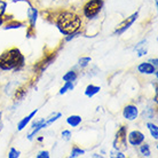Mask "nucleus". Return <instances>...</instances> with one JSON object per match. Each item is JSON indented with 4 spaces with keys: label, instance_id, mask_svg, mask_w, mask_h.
Listing matches in <instances>:
<instances>
[{
    "label": "nucleus",
    "instance_id": "obj_7",
    "mask_svg": "<svg viewBox=\"0 0 158 158\" xmlns=\"http://www.w3.org/2000/svg\"><path fill=\"white\" fill-rule=\"evenodd\" d=\"M46 127H48V126H47V124H46V119L45 118L38 119L36 122H33L31 125V128H30L28 135H27L28 140L29 141H32V140L35 139V136L39 133L40 131L44 130V128H46Z\"/></svg>",
    "mask_w": 158,
    "mask_h": 158
},
{
    "label": "nucleus",
    "instance_id": "obj_12",
    "mask_svg": "<svg viewBox=\"0 0 158 158\" xmlns=\"http://www.w3.org/2000/svg\"><path fill=\"white\" fill-rule=\"evenodd\" d=\"M37 112H38V109H35V110L31 111L28 116H25L24 118L21 119L20 122H19V124H17V131H19V132H21V131H23L25 127L28 126L29 124H30V122L33 119V117L37 115Z\"/></svg>",
    "mask_w": 158,
    "mask_h": 158
},
{
    "label": "nucleus",
    "instance_id": "obj_21",
    "mask_svg": "<svg viewBox=\"0 0 158 158\" xmlns=\"http://www.w3.org/2000/svg\"><path fill=\"white\" fill-rule=\"evenodd\" d=\"M61 117H62V114H61V112H53L49 117L46 118V124H47V126H51L52 124H54L55 122H57Z\"/></svg>",
    "mask_w": 158,
    "mask_h": 158
},
{
    "label": "nucleus",
    "instance_id": "obj_17",
    "mask_svg": "<svg viewBox=\"0 0 158 158\" xmlns=\"http://www.w3.org/2000/svg\"><path fill=\"white\" fill-rule=\"evenodd\" d=\"M147 128L149 130V132H150V135L152 136V138L155 139V140H158V126L156 125V124H154V123H147L146 124Z\"/></svg>",
    "mask_w": 158,
    "mask_h": 158
},
{
    "label": "nucleus",
    "instance_id": "obj_9",
    "mask_svg": "<svg viewBox=\"0 0 158 158\" xmlns=\"http://www.w3.org/2000/svg\"><path fill=\"white\" fill-rule=\"evenodd\" d=\"M123 117L128 120V122H133L139 117V109L134 104H127L123 109Z\"/></svg>",
    "mask_w": 158,
    "mask_h": 158
},
{
    "label": "nucleus",
    "instance_id": "obj_16",
    "mask_svg": "<svg viewBox=\"0 0 158 158\" xmlns=\"http://www.w3.org/2000/svg\"><path fill=\"white\" fill-rule=\"evenodd\" d=\"M77 78H78V73L75 70H69L62 77V79H63L64 81H76Z\"/></svg>",
    "mask_w": 158,
    "mask_h": 158
},
{
    "label": "nucleus",
    "instance_id": "obj_36",
    "mask_svg": "<svg viewBox=\"0 0 158 158\" xmlns=\"http://www.w3.org/2000/svg\"><path fill=\"white\" fill-rule=\"evenodd\" d=\"M43 140H44V136H40V138H38V141H39V142H41Z\"/></svg>",
    "mask_w": 158,
    "mask_h": 158
},
{
    "label": "nucleus",
    "instance_id": "obj_33",
    "mask_svg": "<svg viewBox=\"0 0 158 158\" xmlns=\"http://www.w3.org/2000/svg\"><path fill=\"white\" fill-rule=\"evenodd\" d=\"M5 21H6L5 20V16H0V28L5 24Z\"/></svg>",
    "mask_w": 158,
    "mask_h": 158
},
{
    "label": "nucleus",
    "instance_id": "obj_31",
    "mask_svg": "<svg viewBox=\"0 0 158 158\" xmlns=\"http://www.w3.org/2000/svg\"><path fill=\"white\" fill-rule=\"evenodd\" d=\"M136 53H138V57H142V56H144L147 53H148V48L143 47V48H141V49L136 51Z\"/></svg>",
    "mask_w": 158,
    "mask_h": 158
},
{
    "label": "nucleus",
    "instance_id": "obj_26",
    "mask_svg": "<svg viewBox=\"0 0 158 158\" xmlns=\"http://www.w3.org/2000/svg\"><path fill=\"white\" fill-rule=\"evenodd\" d=\"M79 35H80V30L77 32H75V33H71V35H68V36L64 37V43H69V41H71L72 39H75L76 37H78Z\"/></svg>",
    "mask_w": 158,
    "mask_h": 158
},
{
    "label": "nucleus",
    "instance_id": "obj_37",
    "mask_svg": "<svg viewBox=\"0 0 158 158\" xmlns=\"http://www.w3.org/2000/svg\"><path fill=\"white\" fill-rule=\"evenodd\" d=\"M155 5H156V7L158 6V0H155Z\"/></svg>",
    "mask_w": 158,
    "mask_h": 158
},
{
    "label": "nucleus",
    "instance_id": "obj_19",
    "mask_svg": "<svg viewBox=\"0 0 158 158\" xmlns=\"http://www.w3.org/2000/svg\"><path fill=\"white\" fill-rule=\"evenodd\" d=\"M85 152H86V151L84 150V149H81L80 147L75 146V147H72L71 152H70V156H69V157H70V158L80 157V156H83V155H85Z\"/></svg>",
    "mask_w": 158,
    "mask_h": 158
},
{
    "label": "nucleus",
    "instance_id": "obj_18",
    "mask_svg": "<svg viewBox=\"0 0 158 158\" xmlns=\"http://www.w3.org/2000/svg\"><path fill=\"white\" fill-rule=\"evenodd\" d=\"M139 151H140L141 156H143V157H150L151 156L150 146H149L148 143H144V142L141 143V144H140V149H139Z\"/></svg>",
    "mask_w": 158,
    "mask_h": 158
},
{
    "label": "nucleus",
    "instance_id": "obj_30",
    "mask_svg": "<svg viewBox=\"0 0 158 158\" xmlns=\"http://www.w3.org/2000/svg\"><path fill=\"white\" fill-rule=\"evenodd\" d=\"M36 157L37 158H49L51 157V155H49V151L43 150V151H39Z\"/></svg>",
    "mask_w": 158,
    "mask_h": 158
},
{
    "label": "nucleus",
    "instance_id": "obj_27",
    "mask_svg": "<svg viewBox=\"0 0 158 158\" xmlns=\"http://www.w3.org/2000/svg\"><path fill=\"white\" fill-rule=\"evenodd\" d=\"M143 116L146 117V119H151L154 117V109H151V108L146 109V110L143 111Z\"/></svg>",
    "mask_w": 158,
    "mask_h": 158
},
{
    "label": "nucleus",
    "instance_id": "obj_6",
    "mask_svg": "<svg viewBox=\"0 0 158 158\" xmlns=\"http://www.w3.org/2000/svg\"><path fill=\"white\" fill-rule=\"evenodd\" d=\"M138 17H139V12L133 13L132 15L128 16L127 19H125V20L123 21L122 23H119L118 25H117V28H116L114 35H116V36H122L124 32H126L127 30L133 25V23L138 20Z\"/></svg>",
    "mask_w": 158,
    "mask_h": 158
},
{
    "label": "nucleus",
    "instance_id": "obj_14",
    "mask_svg": "<svg viewBox=\"0 0 158 158\" xmlns=\"http://www.w3.org/2000/svg\"><path fill=\"white\" fill-rule=\"evenodd\" d=\"M100 91H101V87L100 86H98V85H93V84H89V85L85 88V95H86L87 98H93V96L98 94Z\"/></svg>",
    "mask_w": 158,
    "mask_h": 158
},
{
    "label": "nucleus",
    "instance_id": "obj_22",
    "mask_svg": "<svg viewBox=\"0 0 158 158\" xmlns=\"http://www.w3.org/2000/svg\"><path fill=\"white\" fill-rule=\"evenodd\" d=\"M92 62V59L89 56H83L78 60V67L81 69H85L86 67H88V64Z\"/></svg>",
    "mask_w": 158,
    "mask_h": 158
},
{
    "label": "nucleus",
    "instance_id": "obj_4",
    "mask_svg": "<svg viewBox=\"0 0 158 158\" xmlns=\"http://www.w3.org/2000/svg\"><path fill=\"white\" fill-rule=\"evenodd\" d=\"M112 147L115 150L125 151L127 150V126L122 125L116 132L115 139L112 142Z\"/></svg>",
    "mask_w": 158,
    "mask_h": 158
},
{
    "label": "nucleus",
    "instance_id": "obj_13",
    "mask_svg": "<svg viewBox=\"0 0 158 158\" xmlns=\"http://www.w3.org/2000/svg\"><path fill=\"white\" fill-rule=\"evenodd\" d=\"M27 23L25 22H21V21L17 20H13L10 19L9 22L5 24L4 30H16V29H21V28H25Z\"/></svg>",
    "mask_w": 158,
    "mask_h": 158
},
{
    "label": "nucleus",
    "instance_id": "obj_20",
    "mask_svg": "<svg viewBox=\"0 0 158 158\" xmlns=\"http://www.w3.org/2000/svg\"><path fill=\"white\" fill-rule=\"evenodd\" d=\"M73 88H75V84H73V81H65L63 86L61 87L59 94L63 95V94H65V93H68L69 91H72Z\"/></svg>",
    "mask_w": 158,
    "mask_h": 158
},
{
    "label": "nucleus",
    "instance_id": "obj_5",
    "mask_svg": "<svg viewBox=\"0 0 158 158\" xmlns=\"http://www.w3.org/2000/svg\"><path fill=\"white\" fill-rule=\"evenodd\" d=\"M25 2L29 5V8H28L29 28H28V31H27V38H31L32 36L36 35V33H35V28H36V23H37V20H38L39 12H38L37 8H35L33 6H32L31 2H30L29 0H27Z\"/></svg>",
    "mask_w": 158,
    "mask_h": 158
},
{
    "label": "nucleus",
    "instance_id": "obj_25",
    "mask_svg": "<svg viewBox=\"0 0 158 158\" xmlns=\"http://www.w3.org/2000/svg\"><path fill=\"white\" fill-rule=\"evenodd\" d=\"M110 157L112 158H126V156L123 154V151H119V150H114L110 151Z\"/></svg>",
    "mask_w": 158,
    "mask_h": 158
},
{
    "label": "nucleus",
    "instance_id": "obj_24",
    "mask_svg": "<svg viewBox=\"0 0 158 158\" xmlns=\"http://www.w3.org/2000/svg\"><path fill=\"white\" fill-rule=\"evenodd\" d=\"M61 136H62V139H63L64 141H70V140H71V136H72L71 131H69V130L62 131V133H61Z\"/></svg>",
    "mask_w": 158,
    "mask_h": 158
},
{
    "label": "nucleus",
    "instance_id": "obj_32",
    "mask_svg": "<svg viewBox=\"0 0 158 158\" xmlns=\"http://www.w3.org/2000/svg\"><path fill=\"white\" fill-rule=\"evenodd\" d=\"M148 62H150V63L152 64V65H155L156 68L158 67V59H157V57H155V59H150Z\"/></svg>",
    "mask_w": 158,
    "mask_h": 158
},
{
    "label": "nucleus",
    "instance_id": "obj_34",
    "mask_svg": "<svg viewBox=\"0 0 158 158\" xmlns=\"http://www.w3.org/2000/svg\"><path fill=\"white\" fill-rule=\"evenodd\" d=\"M92 157H94V158H102V156L99 154H93L92 155Z\"/></svg>",
    "mask_w": 158,
    "mask_h": 158
},
{
    "label": "nucleus",
    "instance_id": "obj_2",
    "mask_svg": "<svg viewBox=\"0 0 158 158\" xmlns=\"http://www.w3.org/2000/svg\"><path fill=\"white\" fill-rule=\"evenodd\" d=\"M25 57L17 47L9 48L0 55V70L1 71H20L24 67Z\"/></svg>",
    "mask_w": 158,
    "mask_h": 158
},
{
    "label": "nucleus",
    "instance_id": "obj_28",
    "mask_svg": "<svg viewBox=\"0 0 158 158\" xmlns=\"http://www.w3.org/2000/svg\"><path fill=\"white\" fill-rule=\"evenodd\" d=\"M147 39H142L141 41H139L136 45L134 46V51L136 52V51H139V49H141V48H143V47H147Z\"/></svg>",
    "mask_w": 158,
    "mask_h": 158
},
{
    "label": "nucleus",
    "instance_id": "obj_10",
    "mask_svg": "<svg viewBox=\"0 0 158 158\" xmlns=\"http://www.w3.org/2000/svg\"><path fill=\"white\" fill-rule=\"evenodd\" d=\"M56 56H57V52H52L49 55H46L40 62H38V64L36 65V69L41 73L44 70H46L53 63V61L56 59Z\"/></svg>",
    "mask_w": 158,
    "mask_h": 158
},
{
    "label": "nucleus",
    "instance_id": "obj_8",
    "mask_svg": "<svg viewBox=\"0 0 158 158\" xmlns=\"http://www.w3.org/2000/svg\"><path fill=\"white\" fill-rule=\"evenodd\" d=\"M127 140H128V143H130L131 146L138 147L142 142H144L146 136H144V134H143L141 131L134 130V131H131L130 133H128Z\"/></svg>",
    "mask_w": 158,
    "mask_h": 158
},
{
    "label": "nucleus",
    "instance_id": "obj_38",
    "mask_svg": "<svg viewBox=\"0 0 158 158\" xmlns=\"http://www.w3.org/2000/svg\"><path fill=\"white\" fill-rule=\"evenodd\" d=\"M0 120H1V115H0Z\"/></svg>",
    "mask_w": 158,
    "mask_h": 158
},
{
    "label": "nucleus",
    "instance_id": "obj_11",
    "mask_svg": "<svg viewBox=\"0 0 158 158\" xmlns=\"http://www.w3.org/2000/svg\"><path fill=\"white\" fill-rule=\"evenodd\" d=\"M138 71L141 75H154L157 77V68L152 65L150 62H142L138 65Z\"/></svg>",
    "mask_w": 158,
    "mask_h": 158
},
{
    "label": "nucleus",
    "instance_id": "obj_23",
    "mask_svg": "<svg viewBox=\"0 0 158 158\" xmlns=\"http://www.w3.org/2000/svg\"><path fill=\"white\" fill-rule=\"evenodd\" d=\"M21 156V151L15 149V148H10L9 152H8V158H19Z\"/></svg>",
    "mask_w": 158,
    "mask_h": 158
},
{
    "label": "nucleus",
    "instance_id": "obj_3",
    "mask_svg": "<svg viewBox=\"0 0 158 158\" xmlns=\"http://www.w3.org/2000/svg\"><path fill=\"white\" fill-rule=\"evenodd\" d=\"M104 6V0H87L83 6V14L87 20H93L99 15Z\"/></svg>",
    "mask_w": 158,
    "mask_h": 158
},
{
    "label": "nucleus",
    "instance_id": "obj_35",
    "mask_svg": "<svg viewBox=\"0 0 158 158\" xmlns=\"http://www.w3.org/2000/svg\"><path fill=\"white\" fill-rule=\"evenodd\" d=\"M10 1H13V2H19V1H24V2H25L27 0H10Z\"/></svg>",
    "mask_w": 158,
    "mask_h": 158
},
{
    "label": "nucleus",
    "instance_id": "obj_29",
    "mask_svg": "<svg viewBox=\"0 0 158 158\" xmlns=\"http://www.w3.org/2000/svg\"><path fill=\"white\" fill-rule=\"evenodd\" d=\"M7 8V2L5 0H0V16H4Z\"/></svg>",
    "mask_w": 158,
    "mask_h": 158
},
{
    "label": "nucleus",
    "instance_id": "obj_15",
    "mask_svg": "<svg viewBox=\"0 0 158 158\" xmlns=\"http://www.w3.org/2000/svg\"><path fill=\"white\" fill-rule=\"evenodd\" d=\"M81 122H83V119L78 115H71L67 118V124L71 127H78L81 124Z\"/></svg>",
    "mask_w": 158,
    "mask_h": 158
},
{
    "label": "nucleus",
    "instance_id": "obj_1",
    "mask_svg": "<svg viewBox=\"0 0 158 158\" xmlns=\"http://www.w3.org/2000/svg\"><path fill=\"white\" fill-rule=\"evenodd\" d=\"M81 24H83L81 17L70 10H63L56 15L55 25L63 36H68L79 31L81 28Z\"/></svg>",
    "mask_w": 158,
    "mask_h": 158
}]
</instances>
